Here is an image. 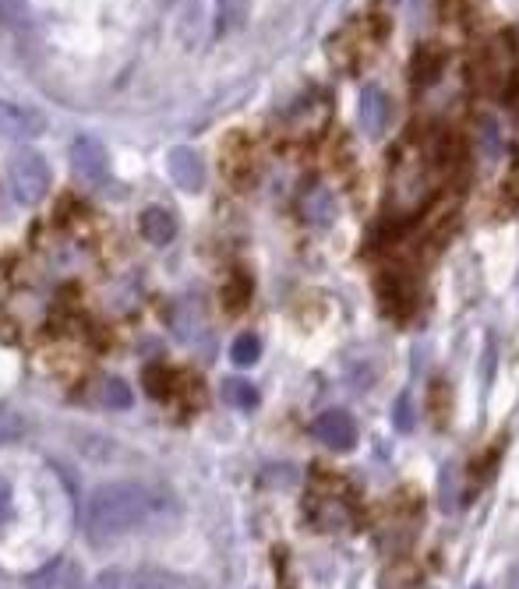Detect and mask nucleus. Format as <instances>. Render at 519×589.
<instances>
[{"label":"nucleus","instance_id":"1","mask_svg":"<svg viewBox=\"0 0 519 589\" xmlns=\"http://www.w3.org/2000/svg\"><path fill=\"white\" fill-rule=\"evenodd\" d=\"M170 491L156 484H142V480H117V484H103L89 494L85 505V533L96 544H110L128 533H138L163 515H173Z\"/></svg>","mask_w":519,"mask_h":589},{"label":"nucleus","instance_id":"2","mask_svg":"<svg viewBox=\"0 0 519 589\" xmlns=\"http://www.w3.org/2000/svg\"><path fill=\"white\" fill-rule=\"evenodd\" d=\"M8 180H11V191H15L18 202L25 205H36L46 198V191H50V163H46L39 152H29L22 149L15 159L8 163Z\"/></svg>","mask_w":519,"mask_h":589},{"label":"nucleus","instance_id":"3","mask_svg":"<svg viewBox=\"0 0 519 589\" xmlns=\"http://www.w3.org/2000/svg\"><path fill=\"white\" fill-rule=\"evenodd\" d=\"M311 515H315V522L322 526V530H343V526H354L357 505L346 498V487L343 484L322 487V491H318V498L311 501Z\"/></svg>","mask_w":519,"mask_h":589},{"label":"nucleus","instance_id":"4","mask_svg":"<svg viewBox=\"0 0 519 589\" xmlns=\"http://www.w3.org/2000/svg\"><path fill=\"white\" fill-rule=\"evenodd\" d=\"M315 438L322 441L332 452H346V448L357 445V427L350 420V413L343 410H325L322 417L315 420Z\"/></svg>","mask_w":519,"mask_h":589},{"label":"nucleus","instance_id":"5","mask_svg":"<svg viewBox=\"0 0 519 589\" xmlns=\"http://www.w3.org/2000/svg\"><path fill=\"white\" fill-rule=\"evenodd\" d=\"M71 163H75L78 177L89 180V184H103L110 177V156L96 138H78L75 149H71Z\"/></svg>","mask_w":519,"mask_h":589},{"label":"nucleus","instance_id":"6","mask_svg":"<svg viewBox=\"0 0 519 589\" xmlns=\"http://www.w3.org/2000/svg\"><path fill=\"white\" fill-rule=\"evenodd\" d=\"M39 131H43V120L32 110L15 103H0V138H8V142H32Z\"/></svg>","mask_w":519,"mask_h":589},{"label":"nucleus","instance_id":"7","mask_svg":"<svg viewBox=\"0 0 519 589\" xmlns=\"http://www.w3.org/2000/svg\"><path fill=\"white\" fill-rule=\"evenodd\" d=\"M170 177H173V184L184 187V191H202L205 166H202V159H198V152L188 149V145L173 149L170 152Z\"/></svg>","mask_w":519,"mask_h":589},{"label":"nucleus","instance_id":"8","mask_svg":"<svg viewBox=\"0 0 519 589\" xmlns=\"http://www.w3.org/2000/svg\"><path fill=\"white\" fill-rule=\"evenodd\" d=\"M516 75V46H512L509 36H498L495 43L488 46V82L491 89H505Z\"/></svg>","mask_w":519,"mask_h":589},{"label":"nucleus","instance_id":"9","mask_svg":"<svg viewBox=\"0 0 519 589\" xmlns=\"http://www.w3.org/2000/svg\"><path fill=\"white\" fill-rule=\"evenodd\" d=\"M378 297H382L385 311H389L392 318H407L410 307H414V300H417V290L407 276H392L389 272V276L382 279V286H378Z\"/></svg>","mask_w":519,"mask_h":589},{"label":"nucleus","instance_id":"10","mask_svg":"<svg viewBox=\"0 0 519 589\" xmlns=\"http://www.w3.org/2000/svg\"><path fill=\"white\" fill-rule=\"evenodd\" d=\"M128 589H202V586H198V582H191V579H184V575L159 572V568H145V572L131 575Z\"/></svg>","mask_w":519,"mask_h":589},{"label":"nucleus","instance_id":"11","mask_svg":"<svg viewBox=\"0 0 519 589\" xmlns=\"http://www.w3.org/2000/svg\"><path fill=\"white\" fill-rule=\"evenodd\" d=\"M173 233H177V223H173L170 212H163V209H145L142 212V237L149 240V244H156V247L170 244Z\"/></svg>","mask_w":519,"mask_h":589},{"label":"nucleus","instance_id":"12","mask_svg":"<svg viewBox=\"0 0 519 589\" xmlns=\"http://www.w3.org/2000/svg\"><path fill=\"white\" fill-rule=\"evenodd\" d=\"M361 124H364V131H382V124H385V96L378 89H368L361 96Z\"/></svg>","mask_w":519,"mask_h":589},{"label":"nucleus","instance_id":"13","mask_svg":"<svg viewBox=\"0 0 519 589\" xmlns=\"http://www.w3.org/2000/svg\"><path fill=\"white\" fill-rule=\"evenodd\" d=\"M241 22H244V0H216V32L219 36L237 29Z\"/></svg>","mask_w":519,"mask_h":589},{"label":"nucleus","instance_id":"14","mask_svg":"<svg viewBox=\"0 0 519 589\" xmlns=\"http://www.w3.org/2000/svg\"><path fill=\"white\" fill-rule=\"evenodd\" d=\"M304 216H308L315 226L332 223V216H336V209H332V198H329V194H325V191L308 194V202H304Z\"/></svg>","mask_w":519,"mask_h":589},{"label":"nucleus","instance_id":"15","mask_svg":"<svg viewBox=\"0 0 519 589\" xmlns=\"http://www.w3.org/2000/svg\"><path fill=\"white\" fill-rule=\"evenodd\" d=\"M258 357H262V343H258L255 336H241V339H234V346H230V360H234L237 367L258 364Z\"/></svg>","mask_w":519,"mask_h":589},{"label":"nucleus","instance_id":"16","mask_svg":"<svg viewBox=\"0 0 519 589\" xmlns=\"http://www.w3.org/2000/svg\"><path fill=\"white\" fill-rule=\"evenodd\" d=\"M103 406H110V410H128L131 406V388L124 385L121 378H106L103 381Z\"/></svg>","mask_w":519,"mask_h":589},{"label":"nucleus","instance_id":"17","mask_svg":"<svg viewBox=\"0 0 519 589\" xmlns=\"http://www.w3.org/2000/svg\"><path fill=\"white\" fill-rule=\"evenodd\" d=\"M223 396H226V403H234V406H244V410H251V406L258 403V392H255V385H248V381H226L223 385Z\"/></svg>","mask_w":519,"mask_h":589},{"label":"nucleus","instance_id":"18","mask_svg":"<svg viewBox=\"0 0 519 589\" xmlns=\"http://www.w3.org/2000/svg\"><path fill=\"white\" fill-rule=\"evenodd\" d=\"M248 297H251V283L244 276H234V279H230V286L223 290L226 311H241V307L248 304Z\"/></svg>","mask_w":519,"mask_h":589},{"label":"nucleus","instance_id":"19","mask_svg":"<svg viewBox=\"0 0 519 589\" xmlns=\"http://www.w3.org/2000/svg\"><path fill=\"white\" fill-rule=\"evenodd\" d=\"M0 22L8 25V29H25V22H29L25 0H0Z\"/></svg>","mask_w":519,"mask_h":589},{"label":"nucleus","instance_id":"20","mask_svg":"<svg viewBox=\"0 0 519 589\" xmlns=\"http://www.w3.org/2000/svg\"><path fill=\"white\" fill-rule=\"evenodd\" d=\"M145 385H149V392L156 399H166V392H170V374H166L163 367H149V374H145Z\"/></svg>","mask_w":519,"mask_h":589},{"label":"nucleus","instance_id":"21","mask_svg":"<svg viewBox=\"0 0 519 589\" xmlns=\"http://www.w3.org/2000/svg\"><path fill=\"white\" fill-rule=\"evenodd\" d=\"M18 431H22V420L8 406H0V445H8L11 438H18Z\"/></svg>","mask_w":519,"mask_h":589},{"label":"nucleus","instance_id":"22","mask_svg":"<svg viewBox=\"0 0 519 589\" xmlns=\"http://www.w3.org/2000/svg\"><path fill=\"white\" fill-rule=\"evenodd\" d=\"M396 427L399 431H414V403H410V396L396 403Z\"/></svg>","mask_w":519,"mask_h":589},{"label":"nucleus","instance_id":"23","mask_svg":"<svg viewBox=\"0 0 519 589\" xmlns=\"http://www.w3.org/2000/svg\"><path fill=\"white\" fill-rule=\"evenodd\" d=\"M11 508H15V491L4 477H0V526L11 519Z\"/></svg>","mask_w":519,"mask_h":589},{"label":"nucleus","instance_id":"24","mask_svg":"<svg viewBox=\"0 0 519 589\" xmlns=\"http://www.w3.org/2000/svg\"><path fill=\"white\" fill-rule=\"evenodd\" d=\"M92 589H128V579L121 572H103Z\"/></svg>","mask_w":519,"mask_h":589}]
</instances>
